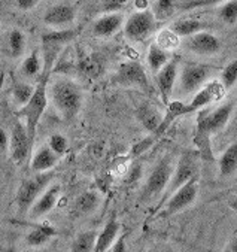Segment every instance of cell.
Returning <instances> with one entry per match:
<instances>
[{
    "label": "cell",
    "instance_id": "obj_35",
    "mask_svg": "<svg viewBox=\"0 0 237 252\" xmlns=\"http://www.w3.org/2000/svg\"><path fill=\"white\" fill-rule=\"evenodd\" d=\"M225 2V0H191V2H186L182 9L189 11V9H196V8H205V6H213Z\"/></svg>",
    "mask_w": 237,
    "mask_h": 252
},
{
    "label": "cell",
    "instance_id": "obj_15",
    "mask_svg": "<svg viewBox=\"0 0 237 252\" xmlns=\"http://www.w3.org/2000/svg\"><path fill=\"white\" fill-rule=\"evenodd\" d=\"M196 172H197V167H196V161L194 158L189 156V154H185L180 157L179 163H178V167L173 170V175H172V179L169 182V191H175L178 189L180 185H183L185 182H188L189 179L196 178Z\"/></svg>",
    "mask_w": 237,
    "mask_h": 252
},
{
    "label": "cell",
    "instance_id": "obj_33",
    "mask_svg": "<svg viewBox=\"0 0 237 252\" xmlns=\"http://www.w3.org/2000/svg\"><path fill=\"white\" fill-rule=\"evenodd\" d=\"M175 0H157L154 5V17L158 20H166L173 14Z\"/></svg>",
    "mask_w": 237,
    "mask_h": 252
},
{
    "label": "cell",
    "instance_id": "obj_25",
    "mask_svg": "<svg viewBox=\"0 0 237 252\" xmlns=\"http://www.w3.org/2000/svg\"><path fill=\"white\" fill-rule=\"evenodd\" d=\"M99 206V197L96 192L87 191L81 194L75 201V209L81 214H89Z\"/></svg>",
    "mask_w": 237,
    "mask_h": 252
},
{
    "label": "cell",
    "instance_id": "obj_14",
    "mask_svg": "<svg viewBox=\"0 0 237 252\" xmlns=\"http://www.w3.org/2000/svg\"><path fill=\"white\" fill-rule=\"evenodd\" d=\"M178 60H169L157 73H155V82L158 87V91L166 103H169V97L173 91L175 82L178 79Z\"/></svg>",
    "mask_w": 237,
    "mask_h": 252
},
{
    "label": "cell",
    "instance_id": "obj_1",
    "mask_svg": "<svg viewBox=\"0 0 237 252\" xmlns=\"http://www.w3.org/2000/svg\"><path fill=\"white\" fill-rule=\"evenodd\" d=\"M51 100L60 115L66 120H73L84 102L81 87L70 79H57L50 88Z\"/></svg>",
    "mask_w": 237,
    "mask_h": 252
},
{
    "label": "cell",
    "instance_id": "obj_28",
    "mask_svg": "<svg viewBox=\"0 0 237 252\" xmlns=\"http://www.w3.org/2000/svg\"><path fill=\"white\" fill-rule=\"evenodd\" d=\"M33 91H34V87L30 85V84H26V82H18L14 90H12V97H14V102L18 105V106H24L29 100L31 98L33 95Z\"/></svg>",
    "mask_w": 237,
    "mask_h": 252
},
{
    "label": "cell",
    "instance_id": "obj_4",
    "mask_svg": "<svg viewBox=\"0 0 237 252\" xmlns=\"http://www.w3.org/2000/svg\"><path fill=\"white\" fill-rule=\"evenodd\" d=\"M172 175H173V166H172L170 160L163 158L151 172V175L145 184L144 192H142V198L149 200V198L160 195L164 191V188L169 185Z\"/></svg>",
    "mask_w": 237,
    "mask_h": 252
},
{
    "label": "cell",
    "instance_id": "obj_34",
    "mask_svg": "<svg viewBox=\"0 0 237 252\" xmlns=\"http://www.w3.org/2000/svg\"><path fill=\"white\" fill-rule=\"evenodd\" d=\"M48 146L54 151V153L60 157V156H63L66 151H67V146H69V143H67V139L63 136V134H60V133H56V134H53L51 137H50V140H48Z\"/></svg>",
    "mask_w": 237,
    "mask_h": 252
},
{
    "label": "cell",
    "instance_id": "obj_8",
    "mask_svg": "<svg viewBox=\"0 0 237 252\" xmlns=\"http://www.w3.org/2000/svg\"><path fill=\"white\" fill-rule=\"evenodd\" d=\"M197 194H199V185L196 178H193L173 191V195L166 205V214L173 215L186 209L188 206H191L197 198Z\"/></svg>",
    "mask_w": 237,
    "mask_h": 252
},
{
    "label": "cell",
    "instance_id": "obj_36",
    "mask_svg": "<svg viewBox=\"0 0 237 252\" xmlns=\"http://www.w3.org/2000/svg\"><path fill=\"white\" fill-rule=\"evenodd\" d=\"M128 0H105L103 3V11L105 12H115L118 9H121Z\"/></svg>",
    "mask_w": 237,
    "mask_h": 252
},
{
    "label": "cell",
    "instance_id": "obj_17",
    "mask_svg": "<svg viewBox=\"0 0 237 252\" xmlns=\"http://www.w3.org/2000/svg\"><path fill=\"white\" fill-rule=\"evenodd\" d=\"M59 161V156L54 153V151L46 145V146H40L36 154L31 160V170L36 172V173H40V172H48L50 169H53Z\"/></svg>",
    "mask_w": 237,
    "mask_h": 252
},
{
    "label": "cell",
    "instance_id": "obj_7",
    "mask_svg": "<svg viewBox=\"0 0 237 252\" xmlns=\"http://www.w3.org/2000/svg\"><path fill=\"white\" fill-rule=\"evenodd\" d=\"M31 148H33V143L29 137L24 123L17 121L9 134V153H11L12 160L17 164L24 163L30 154Z\"/></svg>",
    "mask_w": 237,
    "mask_h": 252
},
{
    "label": "cell",
    "instance_id": "obj_29",
    "mask_svg": "<svg viewBox=\"0 0 237 252\" xmlns=\"http://www.w3.org/2000/svg\"><path fill=\"white\" fill-rule=\"evenodd\" d=\"M40 69H42V64H40V59H39V53L37 51H33L29 57H26L23 64H21L23 75H26L29 78L37 76Z\"/></svg>",
    "mask_w": 237,
    "mask_h": 252
},
{
    "label": "cell",
    "instance_id": "obj_19",
    "mask_svg": "<svg viewBox=\"0 0 237 252\" xmlns=\"http://www.w3.org/2000/svg\"><path fill=\"white\" fill-rule=\"evenodd\" d=\"M119 222L112 218L106 222V225L103 227V230L97 234L96 239V246H94V251L96 252H106L109 251V248L112 246V243L115 242V239L119 234Z\"/></svg>",
    "mask_w": 237,
    "mask_h": 252
},
{
    "label": "cell",
    "instance_id": "obj_40",
    "mask_svg": "<svg viewBox=\"0 0 237 252\" xmlns=\"http://www.w3.org/2000/svg\"><path fill=\"white\" fill-rule=\"evenodd\" d=\"M228 206H230L234 212H237V195H236V197H233V198L228 201Z\"/></svg>",
    "mask_w": 237,
    "mask_h": 252
},
{
    "label": "cell",
    "instance_id": "obj_13",
    "mask_svg": "<svg viewBox=\"0 0 237 252\" xmlns=\"http://www.w3.org/2000/svg\"><path fill=\"white\" fill-rule=\"evenodd\" d=\"M117 78L121 84L124 85H133V87H140L147 88L149 87L147 72L139 63L136 62H127L119 66V70L117 73Z\"/></svg>",
    "mask_w": 237,
    "mask_h": 252
},
{
    "label": "cell",
    "instance_id": "obj_27",
    "mask_svg": "<svg viewBox=\"0 0 237 252\" xmlns=\"http://www.w3.org/2000/svg\"><path fill=\"white\" fill-rule=\"evenodd\" d=\"M8 46H9V53L12 57H20L24 53L26 48V36L21 30H12L8 36Z\"/></svg>",
    "mask_w": 237,
    "mask_h": 252
},
{
    "label": "cell",
    "instance_id": "obj_22",
    "mask_svg": "<svg viewBox=\"0 0 237 252\" xmlns=\"http://www.w3.org/2000/svg\"><path fill=\"white\" fill-rule=\"evenodd\" d=\"M54 234H56V230L53 227H50V225H37L31 231H29V234L26 236V242H27L29 246L37 248V246L45 245Z\"/></svg>",
    "mask_w": 237,
    "mask_h": 252
},
{
    "label": "cell",
    "instance_id": "obj_16",
    "mask_svg": "<svg viewBox=\"0 0 237 252\" xmlns=\"http://www.w3.org/2000/svg\"><path fill=\"white\" fill-rule=\"evenodd\" d=\"M75 8L67 3H59L51 6L43 15V23L50 27H63L75 20Z\"/></svg>",
    "mask_w": 237,
    "mask_h": 252
},
{
    "label": "cell",
    "instance_id": "obj_9",
    "mask_svg": "<svg viewBox=\"0 0 237 252\" xmlns=\"http://www.w3.org/2000/svg\"><path fill=\"white\" fill-rule=\"evenodd\" d=\"M185 46L199 56H213L221 49V40L209 32H197L186 37Z\"/></svg>",
    "mask_w": 237,
    "mask_h": 252
},
{
    "label": "cell",
    "instance_id": "obj_32",
    "mask_svg": "<svg viewBox=\"0 0 237 252\" xmlns=\"http://www.w3.org/2000/svg\"><path fill=\"white\" fill-rule=\"evenodd\" d=\"M219 18L227 24L237 23V0H228L219 9Z\"/></svg>",
    "mask_w": 237,
    "mask_h": 252
},
{
    "label": "cell",
    "instance_id": "obj_26",
    "mask_svg": "<svg viewBox=\"0 0 237 252\" xmlns=\"http://www.w3.org/2000/svg\"><path fill=\"white\" fill-rule=\"evenodd\" d=\"M96 239H97V233L96 231H85V233L79 234L75 239L72 251H75V252L94 251V246H96Z\"/></svg>",
    "mask_w": 237,
    "mask_h": 252
},
{
    "label": "cell",
    "instance_id": "obj_18",
    "mask_svg": "<svg viewBox=\"0 0 237 252\" xmlns=\"http://www.w3.org/2000/svg\"><path fill=\"white\" fill-rule=\"evenodd\" d=\"M122 26V15L117 12H106L103 17H100L92 26V32L97 36H111L115 32L119 30Z\"/></svg>",
    "mask_w": 237,
    "mask_h": 252
},
{
    "label": "cell",
    "instance_id": "obj_21",
    "mask_svg": "<svg viewBox=\"0 0 237 252\" xmlns=\"http://www.w3.org/2000/svg\"><path fill=\"white\" fill-rule=\"evenodd\" d=\"M147 60H148L149 69H151L154 73H157V72L170 60V56H169V53L166 51V49H164L161 45L152 43V45L149 46V49H148V57H147Z\"/></svg>",
    "mask_w": 237,
    "mask_h": 252
},
{
    "label": "cell",
    "instance_id": "obj_38",
    "mask_svg": "<svg viewBox=\"0 0 237 252\" xmlns=\"http://www.w3.org/2000/svg\"><path fill=\"white\" fill-rule=\"evenodd\" d=\"M39 2L40 0H17V5L23 11H30V9L36 8L39 5Z\"/></svg>",
    "mask_w": 237,
    "mask_h": 252
},
{
    "label": "cell",
    "instance_id": "obj_20",
    "mask_svg": "<svg viewBox=\"0 0 237 252\" xmlns=\"http://www.w3.org/2000/svg\"><path fill=\"white\" fill-rule=\"evenodd\" d=\"M237 172V142L230 145L219 158V173L224 178H230Z\"/></svg>",
    "mask_w": 237,
    "mask_h": 252
},
{
    "label": "cell",
    "instance_id": "obj_3",
    "mask_svg": "<svg viewBox=\"0 0 237 252\" xmlns=\"http://www.w3.org/2000/svg\"><path fill=\"white\" fill-rule=\"evenodd\" d=\"M51 179H53L51 173L40 172L36 176H33V178H30L21 184V187L18 188L17 197H15L20 214L29 212V209L36 201V198L46 189V187H48Z\"/></svg>",
    "mask_w": 237,
    "mask_h": 252
},
{
    "label": "cell",
    "instance_id": "obj_2",
    "mask_svg": "<svg viewBox=\"0 0 237 252\" xmlns=\"http://www.w3.org/2000/svg\"><path fill=\"white\" fill-rule=\"evenodd\" d=\"M46 82H48V73H45L42 76L39 84L34 87L31 98L24 106H21V109H20V115L24 118V126L27 128V133H29V137H30L31 143H34L39 121H40V118H42V115H43V112L46 109V105H48Z\"/></svg>",
    "mask_w": 237,
    "mask_h": 252
},
{
    "label": "cell",
    "instance_id": "obj_39",
    "mask_svg": "<svg viewBox=\"0 0 237 252\" xmlns=\"http://www.w3.org/2000/svg\"><path fill=\"white\" fill-rule=\"evenodd\" d=\"M109 251H112V252H124L125 251V239L122 236L117 237L115 242L112 243V246L109 248Z\"/></svg>",
    "mask_w": 237,
    "mask_h": 252
},
{
    "label": "cell",
    "instance_id": "obj_37",
    "mask_svg": "<svg viewBox=\"0 0 237 252\" xmlns=\"http://www.w3.org/2000/svg\"><path fill=\"white\" fill-rule=\"evenodd\" d=\"M9 151V134L5 128L0 127V154L5 156Z\"/></svg>",
    "mask_w": 237,
    "mask_h": 252
},
{
    "label": "cell",
    "instance_id": "obj_5",
    "mask_svg": "<svg viewBox=\"0 0 237 252\" xmlns=\"http://www.w3.org/2000/svg\"><path fill=\"white\" fill-rule=\"evenodd\" d=\"M155 27V17L151 11H139L130 15L124 26V33L127 39L133 42H140L147 39Z\"/></svg>",
    "mask_w": 237,
    "mask_h": 252
},
{
    "label": "cell",
    "instance_id": "obj_30",
    "mask_svg": "<svg viewBox=\"0 0 237 252\" xmlns=\"http://www.w3.org/2000/svg\"><path fill=\"white\" fill-rule=\"evenodd\" d=\"M139 120L142 121V124H144L148 130H157L158 126H160V118L157 115V112L154 109H151L149 106H142L139 109Z\"/></svg>",
    "mask_w": 237,
    "mask_h": 252
},
{
    "label": "cell",
    "instance_id": "obj_6",
    "mask_svg": "<svg viewBox=\"0 0 237 252\" xmlns=\"http://www.w3.org/2000/svg\"><path fill=\"white\" fill-rule=\"evenodd\" d=\"M210 75V67L205 64H185L179 76V90L182 94H191L202 88Z\"/></svg>",
    "mask_w": 237,
    "mask_h": 252
},
{
    "label": "cell",
    "instance_id": "obj_24",
    "mask_svg": "<svg viewBox=\"0 0 237 252\" xmlns=\"http://www.w3.org/2000/svg\"><path fill=\"white\" fill-rule=\"evenodd\" d=\"M203 29V23H200L199 20H179L172 26V32L176 36H182V37H188L197 32H200Z\"/></svg>",
    "mask_w": 237,
    "mask_h": 252
},
{
    "label": "cell",
    "instance_id": "obj_23",
    "mask_svg": "<svg viewBox=\"0 0 237 252\" xmlns=\"http://www.w3.org/2000/svg\"><path fill=\"white\" fill-rule=\"evenodd\" d=\"M73 30H54L42 34V42L45 46H60L67 42H70L75 37Z\"/></svg>",
    "mask_w": 237,
    "mask_h": 252
},
{
    "label": "cell",
    "instance_id": "obj_12",
    "mask_svg": "<svg viewBox=\"0 0 237 252\" xmlns=\"http://www.w3.org/2000/svg\"><path fill=\"white\" fill-rule=\"evenodd\" d=\"M59 197H60V185L48 187L36 198V201L29 209V217L31 220H37V218L46 215L48 212H51L57 205Z\"/></svg>",
    "mask_w": 237,
    "mask_h": 252
},
{
    "label": "cell",
    "instance_id": "obj_10",
    "mask_svg": "<svg viewBox=\"0 0 237 252\" xmlns=\"http://www.w3.org/2000/svg\"><path fill=\"white\" fill-rule=\"evenodd\" d=\"M225 88L222 87V84L219 82H210L206 87H203L202 90L197 91V94L194 95V98L191 100V103L183 105V114H193L205 106H207L212 102H216V100L222 98Z\"/></svg>",
    "mask_w": 237,
    "mask_h": 252
},
{
    "label": "cell",
    "instance_id": "obj_31",
    "mask_svg": "<svg viewBox=\"0 0 237 252\" xmlns=\"http://www.w3.org/2000/svg\"><path fill=\"white\" fill-rule=\"evenodd\" d=\"M236 82H237V60H233L224 67L221 73V84L225 90H230Z\"/></svg>",
    "mask_w": 237,
    "mask_h": 252
},
{
    "label": "cell",
    "instance_id": "obj_11",
    "mask_svg": "<svg viewBox=\"0 0 237 252\" xmlns=\"http://www.w3.org/2000/svg\"><path fill=\"white\" fill-rule=\"evenodd\" d=\"M234 105L233 103H227L219 106L218 109H215L210 115L205 117L203 120H200L199 123V131L205 136L219 131L221 128H224V126L228 123L231 114H233Z\"/></svg>",
    "mask_w": 237,
    "mask_h": 252
}]
</instances>
